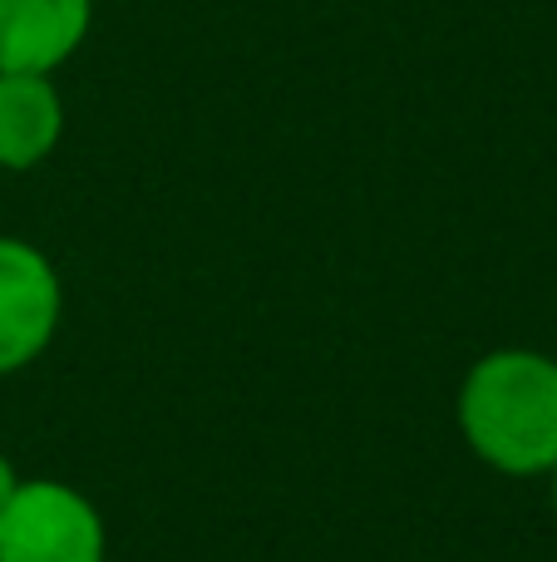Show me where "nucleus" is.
<instances>
[{"label":"nucleus","mask_w":557,"mask_h":562,"mask_svg":"<svg viewBox=\"0 0 557 562\" xmlns=\"http://www.w3.org/2000/svg\"><path fill=\"white\" fill-rule=\"evenodd\" d=\"M459 435L499 474H553L557 360L543 350H489L474 360L459 385Z\"/></svg>","instance_id":"f257e3e1"},{"label":"nucleus","mask_w":557,"mask_h":562,"mask_svg":"<svg viewBox=\"0 0 557 562\" xmlns=\"http://www.w3.org/2000/svg\"><path fill=\"white\" fill-rule=\"evenodd\" d=\"M99 508L59 479H20L0 508V562H104Z\"/></svg>","instance_id":"f03ea898"},{"label":"nucleus","mask_w":557,"mask_h":562,"mask_svg":"<svg viewBox=\"0 0 557 562\" xmlns=\"http://www.w3.org/2000/svg\"><path fill=\"white\" fill-rule=\"evenodd\" d=\"M65 316L59 272L35 243L0 237V380L45 356Z\"/></svg>","instance_id":"7ed1b4c3"},{"label":"nucleus","mask_w":557,"mask_h":562,"mask_svg":"<svg viewBox=\"0 0 557 562\" xmlns=\"http://www.w3.org/2000/svg\"><path fill=\"white\" fill-rule=\"evenodd\" d=\"M94 25V0H0V75H55Z\"/></svg>","instance_id":"20e7f679"},{"label":"nucleus","mask_w":557,"mask_h":562,"mask_svg":"<svg viewBox=\"0 0 557 562\" xmlns=\"http://www.w3.org/2000/svg\"><path fill=\"white\" fill-rule=\"evenodd\" d=\"M65 104L49 75H0V168L30 173L59 148Z\"/></svg>","instance_id":"39448f33"},{"label":"nucleus","mask_w":557,"mask_h":562,"mask_svg":"<svg viewBox=\"0 0 557 562\" xmlns=\"http://www.w3.org/2000/svg\"><path fill=\"white\" fill-rule=\"evenodd\" d=\"M20 488V474H15V464H10L5 454H0V508L10 504V494H15Z\"/></svg>","instance_id":"423d86ee"},{"label":"nucleus","mask_w":557,"mask_h":562,"mask_svg":"<svg viewBox=\"0 0 557 562\" xmlns=\"http://www.w3.org/2000/svg\"><path fill=\"white\" fill-rule=\"evenodd\" d=\"M548 479H553V518H557V464H553V474H548Z\"/></svg>","instance_id":"0eeeda50"}]
</instances>
